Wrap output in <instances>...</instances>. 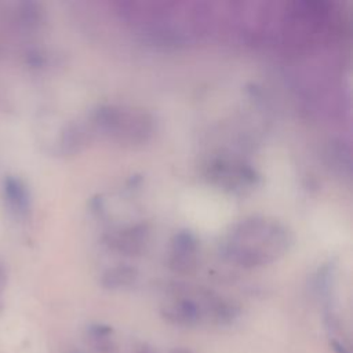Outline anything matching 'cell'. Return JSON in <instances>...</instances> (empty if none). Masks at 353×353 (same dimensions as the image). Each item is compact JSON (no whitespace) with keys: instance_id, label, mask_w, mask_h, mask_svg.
<instances>
[{"instance_id":"1","label":"cell","mask_w":353,"mask_h":353,"mask_svg":"<svg viewBox=\"0 0 353 353\" xmlns=\"http://www.w3.org/2000/svg\"><path fill=\"white\" fill-rule=\"evenodd\" d=\"M288 241V233L279 222L251 218L240 222L229 233L226 250L237 263L259 266L283 255Z\"/></svg>"},{"instance_id":"2","label":"cell","mask_w":353,"mask_h":353,"mask_svg":"<svg viewBox=\"0 0 353 353\" xmlns=\"http://www.w3.org/2000/svg\"><path fill=\"white\" fill-rule=\"evenodd\" d=\"M98 123L114 135H128L130 139H145L150 131V120L143 113H131L121 108H105L98 112Z\"/></svg>"},{"instance_id":"3","label":"cell","mask_w":353,"mask_h":353,"mask_svg":"<svg viewBox=\"0 0 353 353\" xmlns=\"http://www.w3.org/2000/svg\"><path fill=\"white\" fill-rule=\"evenodd\" d=\"M1 197L10 216L25 221L32 210V197L26 183L14 175H6L1 182Z\"/></svg>"},{"instance_id":"4","label":"cell","mask_w":353,"mask_h":353,"mask_svg":"<svg viewBox=\"0 0 353 353\" xmlns=\"http://www.w3.org/2000/svg\"><path fill=\"white\" fill-rule=\"evenodd\" d=\"M164 320L179 327H193L204 316V309L192 298H181L161 309Z\"/></svg>"},{"instance_id":"5","label":"cell","mask_w":353,"mask_h":353,"mask_svg":"<svg viewBox=\"0 0 353 353\" xmlns=\"http://www.w3.org/2000/svg\"><path fill=\"white\" fill-rule=\"evenodd\" d=\"M8 21L21 30H34L44 21V11L41 6L34 1L17 3L10 11Z\"/></svg>"},{"instance_id":"6","label":"cell","mask_w":353,"mask_h":353,"mask_svg":"<svg viewBox=\"0 0 353 353\" xmlns=\"http://www.w3.org/2000/svg\"><path fill=\"white\" fill-rule=\"evenodd\" d=\"M196 240L190 233H179L175 240V259H171V266L175 272H190L194 268Z\"/></svg>"},{"instance_id":"7","label":"cell","mask_w":353,"mask_h":353,"mask_svg":"<svg viewBox=\"0 0 353 353\" xmlns=\"http://www.w3.org/2000/svg\"><path fill=\"white\" fill-rule=\"evenodd\" d=\"M146 232L143 228H131L128 230H123L112 239V245L123 252H138L145 243Z\"/></svg>"},{"instance_id":"8","label":"cell","mask_w":353,"mask_h":353,"mask_svg":"<svg viewBox=\"0 0 353 353\" xmlns=\"http://www.w3.org/2000/svg\"><path fill=\"white\" fill-rule=\"evenodd\" d=\"M137 270L128 266H117L113 269H109L102 276V285L109 290H117L123 287H128L135 283L137 280Z\"/></svg>"},{"instance_id":"9","label":"cell","mask_w":353,"mask_h":353,"mask_svg":"<svg viewBox=\"0 0 353 353\" xmlns=\"http://www.w3.org/2000/svg\"><path fill=\"white\" fill-rule=\"evenodd\" d=\"M91 345L97 353H117V343L112 339V336L94 338L91 339Z\"/></svg>"},{"instance_id":"10","label":"cell","mask_w":353,"mask_h":353,"mask_svg":"<svg viewBox=\"0 0 353 353\" xmlns=\"http://www.w3.org/2000/svg\"><path fill=\"white\" fill-rule=\"evenodd\" d=\"M113 332L110 325L106 324H92L88 328V335L91 339L94 338H103V336H110Z\"/></svg>"},{"instance_id":"11","label":"cell","mask_w":353,"mask_h":353,"mask_svg":"<svg viewBox=\"0 0 353 353\" xmlns=\"http://www.w3.org/2000/svg\"><path fill=\"white\" fill-rule=\"evenodd\" d=\"M330 346L334 350V353H350L349 349L342 342H339L336 339H331L330 341Z\"/></svg>"},{"instance_id":"12","label":"cell","mask_w":353,"mask_h":353,"mask_svg":"<svg viewBox=\"0 0 353 353\" xmlns=\"http://www.w3.org/2000/svg\"><path fill=\"white\" fill-rule=\"evenodd\" d=\"M6 285H7V270H6L4 265L0 262V295L4 291Z\"/></svg>"},{"instance_id":"13","label":"cell","mask_w":353,"mask_h":353,"mask_svg":"<svg viewBox=\"0 0 353 353\" xmlns=\"http://www.w3.org/2000/svg\"><path fill=\"white\" fill-rule=\"evenodd\" d=\"M135 353H156L150 346H148V345H142V346H139L138 349H137V352Z\"/></svg>"},{"instance_id":"14","label":"cell","mask_w":353,"mask_h":353,"mask_svg":"<svg viewBox=\"0 0 353 353\" xmlns=\"http://www.w3.org/2000/svg\"><path fill=\"white\" fill-rule=\"evenodd\" d=\"M171 353H192V352H189V350H186V349H175V350H172Z\"/></svg>"},{"instance_id":"15","label":"cell","mask_w":353,"mask_h":353,"mask_svg":"<svg viewBox=\"0 0 353 353\" xmlns=\"http://www.w3.org/2000/svg\"><path fill=\"white\" fill-rule=\"evenodd\" d=\"M3 312V301H1V295H0V313Z\"/></svg>"}]
</instances>
